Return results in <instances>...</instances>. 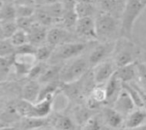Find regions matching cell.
Masks as SVG:
<instances>
[{"mask_svg":"<svg viewBox=\"0 0 146 130\" xmlns=\"http://www.w3.org/2000/svg\"><path fill=\"white\" fill-rule=\"evenodd\" d=\"M58 2L62 4L63 8V11L74 10L77 3L75 0H58Z\"/></svg>","mask_w":146,"mask_h":130,"instance_id":"obj_35","label":"cell"},{"mask_svg":"<svg viewBox=\"0 0 146 130\" xmlns=\"http://www.w3.org/2000/svg\"><path fill=\"white\" fill-rule=\"evenodd\" d=\"M49 121L45 118H34V117H24L21 123L22 129L24 130H32L44 126H48Z\"/></svg>","mask_w":146,"mask_h":130,"instance_id":"obj_24","label":"cell"},{"mask_svg":"<svg viewBox=\"0 0 146 130\" xmlns=\"http://www.w3.org/2000/svg\"><path fill=\"white\" fill-rule=\"evenodd\" d=\"M116 42H104L102 44L95 45L90 51L87 61L91 69L94 68L98 64L108 60L107 57L115 51Z\"/></svg>","mask_w":146,"mask_h":130,"instance_id":"obj_5","label":"cell"},{"mask_svg":"<svg viewBox=\"0 0 146 130\" xmlns=\"http://www.w3.org/2000/svg\"><path fill=\"white\" fill-rule=\"evenodd\" d=\"M15 9H16V19L21 17L33 16L36 10L34 5H15Z\"/></svg>","mask_w":146,"mask_h":130,"instance_id":"obj_33","label":"cell"},{"mask_svg":"<svg viewBox=\"0 0 146 130\" xmlns=\"http://www.w3.org/2000/svg\"><path fill=\"white\" fill-rule=\"evenodd\" d=\"M104 123L98 116H92L84 123L82 130H104Z\"/></svg>","mask_w":146,"mask_h":130,"instance_id":"obj_29","label":"cell"},{"mask_svg":"<svg viewBox=\"0 0 146 130\" xmlns=\"http://www.w3.org/2000/svg\"><path fill=\"white\" fill-rule=\"evenodd\" d=\"M0 20L9 21L16 20V9L15 4L11 3H2L0 9Z\"/></svg>","mask_w":146,"mask_h":130,"instance_id":"obj_26","label":"cell"},{"mask_svg":"<svg viewBox=\"0 0 146 130\" xmlns=\"http://www.w3.org/2000/svg\"><path fill=\"white\" fill-rule=\"evenodd\" d=\"M14 59L15 55L8 57H0V78L2 82L6 81L11 69H13Z\"/></svg>","mask_w":146,"mask_h":130,"instance_id":"obj_23","label":"cell"},{"mask_svg":"<svg viewBox=\"0 0 146 130\" xmlns=\"http://www.w3.org/2000/svg\"><path fill=\"white\" fill-rule=\"evenodd\" d=\"M34 17H35L37 22H38L39 24H41L46 27L52 24H55L52 16L50 15V12L48 11V9H46L45 6L36 7Z\"/></svg>","mask_w":146,"mask_h":130,"instance_id":"obj_19","label":"cell"},{"mask_svg":"<svg viewBox=\"0 0 146 130\" xmlns=\"http://www.w3.org/2000/svg\"><path fill=\"white\" fill-rule=\"evenodd\" d=\"M42 85L38 81L29 80L23 87L21 96L22 99L29 103H37L39 99Z\"/></svg>","mask_w":146,"mask_h":130,"instance_id":"obj_12","label":"cell"},{"mask_svg":"<svg viewBox=\"0 0 146 130\" xmlns=\"http://www.w3.org/2000/svg\"><path fill=\"white\" fill-rule=\"evenodd\" d=\"M141 90V89H140ZM141 93H142V96H143V99H144V108L146 110V93H144L142 90H141Z\"/></svg>","mask_w":146,"mask_h":130,"instance_id":"obj_40","label":"cell"},{"mask_svg":"<svg viewBox=\"0 0 146 130\" xmlns=\"http://www.w3.org/2000/svg\"><path fill=\"white\" fill-rule=\"evenodd\" d=\"M27 33L29 37V43L35 45L36 47L44 45L47 40V27L37 21L29 29Z\"/></svg>","mask_w":146,"mask_h":130,"instance_id":"obj_14","label":"cell"},{"mask_svg":"<svg viewBox=\"0 0 146 130\" xmlns=\"http://www.w3.org/2000/svg\"><path fill=\"white\" fill-rule=\"evenodd\" d=\"M47 67H48V65H46V63L44 62H38L33 66V68L31 69L29 75H27V78L29 80L38 81V79L41 77V75H43V73L44 72V70L46 69Z\"/></svg>","mask_w":146,"mask_h":130,"instance_id":"obj_32","label":"cell"},{"mask_svg":"<svg viewBox=\"0 0 146 130\" xmlns=\"http://www.w3.org/2000/svg\"><path fill=\"white\" fill-rule=\"evenodd\" d=\"M62 64H50L38 79L41 85L48 84L50 82L60 81V74Z\"/></svg>","mask_w":146,"mask_h":130,"instance_id":"obj_18","label":"cell"},{"mask_svg":"<svg viewBox=\"0 0 146 130\" xmlns=\"http://www.w3.org/2000/svg\"><path fill=\"white\" fill-rule=\"evenodd\" d=\"M76 3H94L95 0H75Z\"/></svg>","mask_w":146,"mask_h":130,"instance_id":"obj_39","label":"cell"},{"mask_svg":"<svg viewBox=\"0 0 146 130\" xmlns=\"http://www.w3.org/2000/svg\"><path fill=\"white\" fill-rule=\"evenodd\" d=\"M90 69L87 58L77 57L67 61L62 66L60 81L62 84H69L81 79Z\"/></svg>","mask_w":146,"mask_h":130,"instance_id":"obj_1","label":"cell"},{"mask_svg":"<svg viewBox=\"0 0 146 130\" xmlns=\"http://www.w3.org/2000/svg\"><path fill=\"white\" fill-rule=\"evenodd\" d=\"M137 82L140 89L146 93V64L137 62Z\"/></svg>","mask_w":146,"mask_h":130,"instance_id":"obj_30","label":"cell"},{"mask_svg":"<svg viewBox=\"0 0 146 130\" xmlns=\"http://www.w3.org/2000/svg\"><path fill=\"white\" fill-rule=\"evenodd\" d=\"M52 127L56 130H75V125L68 117L58 115L52 121Z\"/></svg>","mask_w":146,"mask_h":130,"instance_id":"obj_22","label":"cell"},{"mask_svg":"<svg viewBox=\"0 0 146 130\" xmlns=\"http://www.w3.org/2000/svg\"><path fill=\"white\" fill-rule=\"evenodd\" d=\"M146 123V110L145 108H137L131 112L124 122L125 129H133Z\"/></svg>","mask_w":146,"mask_h":130,"instance_id":"obj_15","label":"cell"},{"mask_svg":"<svg viewBox=\"0 0 146 130\" xmlns=\"http://www.w3.org/2000/svg\"><path fill=\"white\" fill-rule=\"evenodd\" d=\"M92 69L96 85H101L106 83L113 76L117 69V67L113 60H106L98 64Z\"/></svg>","mask_w":146,"mask_h":130,"instance_id":"obj_9","label":"cell"},{"mask_svg":"<svg viewBox=\"0 0 146 130\" xmlns=\"http://www.w3.org/2000/svg\"><path fill=\"white\" fill-rule=\"evenodd\" d=\"M11 43L15 46V47H19L25 44L29 43V37H28V33L27 31L22 30V29H19L11 36V38L9 39Z\"/></svg>","mask_w":146,"mask_h":130,"instance_id":"obj_27","label":"cell"},{"mask_svg":"<svg viewBox=\"0 0 146 130\" xmlns=\"http://www.w3.org/2000/svg\"><path fill=\"white\" fill-rule=\"evenodd\" d=\"M38 62L36 55L33 53H15L13 69L18 75L27 77Z\"/></svg>","mask_w":146,"mask_h":130,"instance_id":"obj_7","label":"cell"},{"mask_svg":"<svg viewBox=\"0 0 146 130\" xmlns=\"http://www.w3.org/2000/svg\"><path fill=\"white\" fill-rule=\"evenodd\" d=\"M18 30L16 20L3 21L0 24V35L1 39H10L11 36Z\"/></svg>","mask_w":146,"mask_h":130,"instance_id":"obj_20","label":"cell"},{"mask_svg":"<svg viewBox=\"0 0 146 130\" xmlns=\"http://www.w3.org/2000/svg\"><path fill=\"white\" fill-rule=\"evenodd\" d=\"M105 90L107 94V101L108 103L111 102L114 104L118 94L122 89V82L119 80L116 74L115 73L113 76L105 83Z\"/></svg>","mask_w":146,"mask_h":130,"instance_id":"obj_16","label":"cell"},{"mask_svg":"<svg viewBox=\"0 0 146 130\" xmlns=\"http://www.w3.org/2000/svg\"><path fill=\"white\" fill-rule=\"evenodd\" d=\"M1 130H18L16 128L13 126H6V127H2Z\"/></svg>","mask_w":146,"mask_h":130,"instance_id":"obj_38","label":"cell"},{"mask_svg":"<svg viewBox=\"0 0 146 130\" xmlns=\"http://www.w3.org/2000/svg\"><path fill=\"white\" fill-rule=\"evenodd\" d=\"M141 2L143 3V4L145 5V7L146 8V0H141Z\"/></svg>","mask_w":146,"mask_h":130,"instance_id":"obj_42","label":"cell"},{"mask_svg":"<svg viewBox=\"0 0 146 130\" xmlns=\"http://www.w3.org/2000/svg\"><path fill=\"white\" fill-rule=\"evenodd\" d=\"M16 22L19 29H22L28 32L29 29L33 27V25L36 22V19L34 15L30 17H21V18H17Z\"/></svg>","mask_w":146,"mask_h":130,"instance_id":"obj_34","label":"cell"},{"mask_svg":"<svg viewBox=\"0 0 146 130\" xmlns=\"http://www.w3.org/2000/svg\"><path fill=\"white\" fill-rule=\"evenodd\" d=\"M75 13L79 19L93 17L96 13L94 3H77L75 6Z\"/></svg>","mask_w":146,"mask_h":130,"instance_id":"obj_21","label":"cell"},{"mask_svg":"<svg viewBox=\"0 0 146 130\" xmlns=\"http://www.w3.org/2000/svg\"><path fill=\"white\" fill-rule=\"evenodd\" d=\"M131 130H146V123L139 126V127H138V128H136V129H133Z\"/></svg>","mask_w":146,"mask_h":130,"instance_id":"obj_41","label":"cell"},{"mask_svg":"<svg viewBox=\"0 0 146 130\" xmlns=\"http://www.w3.org/2000/svg\"><path fill=\"white\" fill-rule=\"evenodd\" d=\"M15 5H34V0H15Z\"/></svg>","mask_w":146,"mask_h":130,"instance_id":"obj_36","label":"cell"},{"mask_svg":"<svg viewBox=\"0 0 146 130\" xmlns=\"http://www.w3.org/2000/svg\"><path fill=\"white\" fill-rule=\"evenodd\" d=\"M89 97L99 105H102L103 103L106 102L107 101V94H106L105 87H103L100 85L96 86L90 92Z\"/></svg>","mask_w":146,"mask_h":130,"instance_id":"obj_28","label":"cell"},{"mask_svg":"<svg viewBox=\"0 0 146 130\" xmlns=\"http://www.w3.org/2000/svg\"><path fill=\"white\" fill-rule=\"evenodd\" d=\"M116 18L105 11H102L97 15L95 22L98 39H104V42H109L107 39L111 38L118 31L119 22Z\"/></svg>","mask_w":146,"mask_h":130,"instance_id":"obj_4","label":"cell"},{"mask_svg":"<svg viewBox=\"0 0 146 130\" xmlns=\"http://www.w3.org/2000/svg\"><path fill=\"white\" fill-rule=\"evenodd\" d=\"M88 42H68L56 46L54 52L49 60L50 64H61L62 62H67L82 55L86 49Z\"/></svg>","mask_w":146,"mask_h":130,"instance_id":"obj_3","label":"cell"},{"mask_svg":"<svg viewBox=\"0 0 146 130\" xmlns=\"http://www.w3.org/2000/svg\"><path fill=\"white\" fill-rule=\"evenodd\" d=\"M145 9L141 0H127L121 14V33L126 39H129L134 27V23L142 11Z\"/></svg>","mask_w":146,"mask_h":130,"instance_id":"obj_2","label":"cell"},{"mask_svg":"<svg viewBox=\"0 0 146 130\" xmlns=\"http://www.w3.org/2000/svg\"><path fill=\"white\" fill-rule=\"evenodd\" d=\"M103 120L106 126L110 129L123 128L125 117L114 107H105L103 111Z\"/></svg>","mask_w":146,"mask_h":130,"instance_id":"obj_13","label":"cell"},{"mask_svg":"<svg viewBox=\"0 0 146 130\" xmlns=\"http://www.w3.org/2000/svg\"><path fill=\"white\" fill-rule=\"evenodd\" d=\"M16 47L11 43L9 39H1L0 41V57H8L15 54Z\"/></svg>","mask_w":146,"mask_h":130,"instance_id":"obj_31","label":"cell"},{"mask_svg":"<svg viewBox=\"0 0 146 130\" xmlns=\"http://www.w3.org/2000/svg\"><path fill=\"white\" fill-rule=\"evenodd\" d=\"M113 107L125 118L135 109H137V106L131 95L123 87L121 91L118 94L115 101L114 102Z\"/></svg>","mask_w":146,"mask_h":130,"instance_id":"obj_10","label":"cell"},{"mask_svg":"<svg viewBox=\"0 0 146 130\" xmlns=\"http://www.w3.org/2000/svg\"><path fill=\"white\" fill-rule=\"evenodd\" d=\"M32 130H56L53 127H48V126H44V127H41V128H38V129H34Z\"/></svg>","mask_w":146,"mask_h":130,"instance_id":"obj_37","label":"cell"},{"mask_svg":"<svg viewBox=\"0 0 146 130\" xmlns=\"http://www.w3.org/2000/svg\"><path fill=\"white\" fill-rule=\"evenodd\" d=\"M115 74L122 83H131L137 77V62L117 68Z\"/></svg>","mask_w":146,"mask_h":130,"instance_id":"obj_17","label":"cell"},{"mask_svg":"<svg viewBox=\"0 0 146 130\" xmlns=\"http://www.w3.org/2000/svg\"><path fill=\"white\" fill-rule=\"evenodd\" d=\"M75 35L84 40L92 41L98 39L96 22L93 17H86L78 19L74 27Z\"/></svg>","mask_w":146,"mask_h":130,"instance_id":"obj_6","label":"cell"},{"mask_svg":"<svg viewBox=\"0 0 146 130\" xmlns=\"http://www.w3.org/2000/svg\"><path fill=\"white\" fill-rule=\"evenodd\" d=\"M2 1H3V0H2Z\"/></svg>","mask_w":146,"mask_h":130,"instance_id":"obj_43","label":"cell"},{"mask_svg":"<svg viewBox=\"0 0 146 130\" xmlns=\"http://www.w3.org/2000/svg\"><path fill=\"white\" fill-rule=\"evenodd\" d=\"M68 42H74L68 29L61 27H55L48 30L46 43L49 45L56 48L60 45Z\"/></svg>","mask_w":146,"mask_h":130,"instance_id":"obj_11","label":"cell"},{"mask_svg":"<svg viewBox=\"0 0 146 130\" xmlns=\"http://www.w3.org/2000/svg\"><path fill=\"white\" fill-rule=\"evenodd\" d=\"M55 47L49 45L48 43L44 44L37 48L36 51V57L38 62H46L49 61L54 52Z\"/></svg>","mask_w":146,"mask_h":130,"instance_id":"obj_25","label":"cell"},{"mask_svg":"<svg viewBox=\"0 0 146 130\" xmlns=\"http://www.w3.org/2000/svg\"><path fill=\"white\" fill-rule=\"evenodd\" d=\"M114 52L115 54L113 61L117 68L123 67L127 64L135 63L133 45L129 42L128 43L124 42L123 44H118L116 42V45Z\"/></svg>","mask_w":146,"mask_h":130,"instance_id":"obj_8","label":"cell"}]
</instances>
